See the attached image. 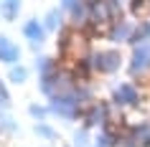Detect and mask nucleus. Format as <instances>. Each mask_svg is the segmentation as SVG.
I'll return each instance as SVG.
<instances>
[{
  "mask_svg": "<svg viewBox=\"0 0 150 147\" xmlns=\"http://www.w3.org/2000/svg\"><path fill=\"white\" fill-rule=\"evenodd\" d=\"M31 114L36 117V119H43V117H46V109L38 107V104H33V107H31Z\"/></svg>",
  "mask_w": 150,
  "mask_h": 147,
  "instance_id": "16",
  "label": "nucleus"
},
{
  "mask_svg": "<svg viewBox=\"0 0 150 147\" xmlns=\"http://www.w3.org/2000/svg\"><path fill=\"white\" fill-rule=\"evenodd\" d=\"M130 134L135 137V142L140 147H150V122H142V124H135Z\"/></svg>",
  "mask_w": 150,
  "mask_h": 147,
  "instance_id": "6",
  "label": "nucleus"
},
{
  "mask_svg": "<svg viewBox=\"0 0 150 147\" xmlns=\"http://www.w3.org/2000/svg\"><path fill=\"white\" fill-rule=\"evenodd\" d=\"M110 119V107L107 104H92L84 114V127H99Z\"/></svg>",
  "mask_w": 150,
  "mask_h": 147,
  "instance_id": "3",
  "label": "nucleus"
},
{
  "mask_svg": "<svg viewBox=\"0 0 150 147\" xmlns=\"http://www.w3.org/2000/svg\"><path fill=\"white\" fill-rule=\"evenodd\" d=\"M115 101L122 104V107H135V104L140 101V94H137V89H135L132 84H122L117 91H115Z\"/></svg>",
  "mask_w": 150,
  "mask_h": 147,
  "instance_id": "4",
  "label": "nucleus"
},
{
  "mask_svg": "<svg viewBox=\"0 0 150 147\" xmlns=\"http://www.w3.org/2000/svg\"><path fill=\"white\" fill-rule=\"evenodd\" d=\"M36 132H38V137H43V139H54L56 137V132L51 129V127H46V124H38Z\"/></svg>",
  "mask_w": 150,
  "mask_h": 147,
  "instance_id": "13",
  "label": "nucleus"
},
{
  "mask_svg": "<svg viewBox=\"0 0 150 147\" xmlns=\"http://www.w3.org/2000/svg\"><path fill=\"white\" fill-rule=\"evenodd\" d=\"M25 74H28V71H25L23 66H13L10 74H8V79L13 81V84H23V81H25Z\"/></svg>",
  "mask_w": 150,
  "mask_h": 147,
  "instance_id": "12",
  "label": "nucleus"
},
{
  "mask_svg": "<svg viewBox=\"0 0 150 147\" xmlns=\"http://www.w3.org/2000/svg\"><path fill=\"white\" fill-rule=\"evenodd\" d=\"M74 145H76V147H87V132H84V129L76 132V137H74Z\"/></svg>",
  "mask_w": 150,
  "mask_h": 147,
  "instance_id": "15",
  "label": "nucleus"
},
{
  "mask_svg": "<svg viewBox=\"0 0 150 147\" xmlns=\"http://www.w3.org/2000/svg\"><path fill=\"white\" fill-rule=\"evenodd\" d=\"M59 23H61V13H59V10H51V13L46 15V20H43V28L51 33V31L59 28Z\"/></svg>",
  "mask_w": 150,
  "mask_h": 147,
  "instance_id": "11",
  "label": "nucleus"
},
{
  "mask_svg": "<svg viewBox=\"0 0 150 147\" xmlns=\"http://www.w3.org/2000/svg\"><path fill=\"white\" fill-rule=\"evenodd\" d=\"M18 56H21V51H18V46L13 43V41L0 38V61L3 63H16Z\"/></svg>",
  "mask_w": 150,
  "mask_h": 147,
  "instance_id": "5",
  "label": "nucleus"
},
{
  "mask_svg": "<svg viewBox=\"0 0 150 147\" xmlns=\"http://www.w3.org/2000/svg\"><path fill=\"white\" fill-rule=\"evenodd\" d=\"M84 3H94V0H84Z\"/></svg>",
  "mask_w": 150,
  "mask_h": 147,
  "instance_id": "18",
  "label": "nucleus"
},
{
  "mask_svg": "<svg viewBox=\"0 0 150 147\" xmlns=\"http://www.w3.org/2000/svg\"><path fill=\"white\" fill-rule=\"evenodd\" d=\"M142 71H150V43L135 46V51H132L130 74H135V76H142Z\"/></svg>",
  "mask_w": 150,
  "mask_h": 147,
  "instance_id": "2",
  "label": "nucleus"
},
{
  "mask_svg": "<svg viewBox=\"0 0 150 147\" xmlns=\"http://www.w3.org/2000/svg\"><path fill=\"white\" fill-rule=\"evenodd\" d=\"M89 63H92V71H99V74H115L122 66V56L117 51H102V53H89Z\"/></svg>",
  "mask_w": 150,
  "mask_h": 147,
  "instance_id": "1",
  "label": "nucleus"
},
{
  "mask_svg": "<svg viewBox=\"0 0 150 147\" xmlns=\"http://www.w3.org/2000/svg\"><path fill=\"white\" fill-rule=\"evenodd\" d=\"M0 107L5 109V107H10V96H8V91H5V84L0 81Z\"/></svg>",
  "mask_w": 150,
  "mask_h": 147,
  "instance_id": "14",
  "label": "nucleus"
},
{
  "mask_svg": "<svg viewBox=\"0 0 150 147\" xmlns=\"http://www.w3.org/2000/svg\"><path fill=\"white\" fill-rule=\"evenodd\" d=\"M0 8H3V15L8 18V20H13L18 15V10H21V0H3Z\"/></svg>",
  "mask_w": 150,
  "mask_h": 147,
  "instance_id": "10",
  "label": "nucleus"
},
{
  "mask_svg": "<svg viewBox=\"0 0 150 147\" xmlns=\"http://www.w3.org/2000/svg\"><path fill=\"white\" fill-rule=\"evenodd\" d=\"M23 36L31 41V43H41V41H43V25L36 23V20H28V23L23 25Z\"/></svg>",
  "mask_w": 150,
  "mask_h": 147,
  "instance_id": "7",
  "label": "nucleus"
},
{
  "mask_svg": "<svg viewBox=\"0 0 150 147\" xmlns=\"http://www.w3.org/2000/svg\"><path fill=\"white\" fill-rule=\"evenodd\" d=\"M69 18L74 25H87L89 23V5H76L69 10Z\"/></svg>",
  "mask_w": 150,
  "mask_h": 147,
  "instance_id": "9",
  "label": "nucleus"
},
{
  "mask_svg": "<svg viewBox=\"0 0 150 147\" xmlns=\"http://www.w3.org/2000/svg\"><path fill=\"white\" fill-rule=\"evenodd\" d=\"M130 36H132V28L125 20H117L115 25H110V38L112 41H130Z\"/></svg>",
  "mask_w": 150,
  "mask_h": 147,
  "instance_id": "8",
  "label": "nucleus"
},
{
  "mask_svg": "<svg viewBox=\"0 0 150 147\" xmlns=\"http://www.w3.org/2000/svg\"><path fill=\"white\" fill-rule=\"evenodd\" d=\"M61 5H64V8H76V5H79V0H61Z\"/></svg>",
  "mask_w": 150,
  "mask_h": 147,
  "instance_id": "17",
  "label": "nucleus"
}]
</instances>
